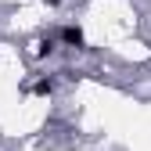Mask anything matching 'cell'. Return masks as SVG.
<instances>
[{
	"label": "cell",
	"mask_w": 151,
	"mask_h": 151,
	"mask_svg": "<svg viewBox=\"0 0 151 151\" xmlns=\"http://www.w3.org/2000/svg\"><path fill=\"white\" fill-rule=\"evenodd\" d=\"M58 43L68 47V50H86V36H83L79 25H61L58 29Z\"/></svg>",
	"instance_id": "cell-1"
},
{
	"label": "cell",
	"mask_w": 151,
	"mask_h": 151,
	"mask_svg": "<svg viewBox=\"0 0 151 151\" xmlns=\"http://www.w3.org/2000/svg\"><path fill=\"white\" fill-rule=\"evenodd\" d=\"M58 50V36H40V40H36V58H50V54Z\"/></svg>",
	"instance_id": "cell-2"
},
{
	"label": "cell",
	"mask_w": 151,
	"mask_h": 151,
	"mask_svg": "<svg viewBox=\"0 0 151 151\" xmlns=\"http://www.w3.org/2000/svg\"><path fill=\"white\" fill-rule=\"evenodd\" d=\"M54 86H58V79H54V76H43V79L32 86V93H36V97H50V93H54Z\"/></svg>",
	"instance_id": "cell-3"
}]
</instances>
